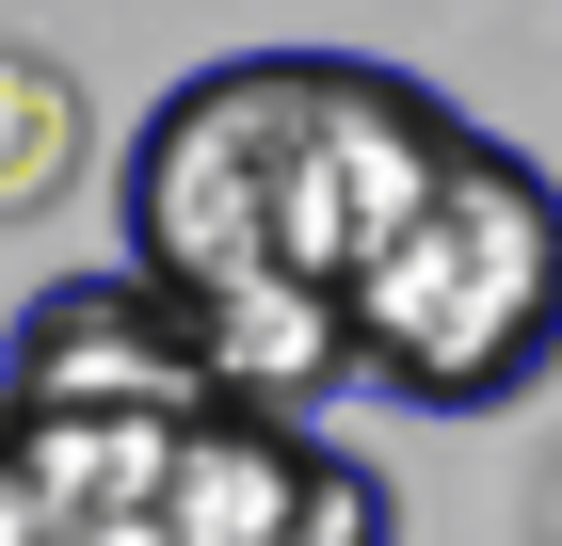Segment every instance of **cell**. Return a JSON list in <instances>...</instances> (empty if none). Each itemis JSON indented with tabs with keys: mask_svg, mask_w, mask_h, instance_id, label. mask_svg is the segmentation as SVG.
I'll return each mask as SVG.
<instances>
[{
	"mask_svg": "<svg viewBox=\"0 0 562 546\" xmlns=\"http://www.w3.org/2000/svg\"><path fill=\"white\" fill-rule=\"evenodd\" d=\"M450 145H467V113L418 97L402 65H353V48L193 65L130 129V193H113L130 257L113 274L193 337V370L225 402L305 419L353 386V290Z\"/></svg>",
	"mask_w": 562,
	"mask_h": 546,
	"instance_id": "cell-1",
	"label": "cell"
},
{
	"mask_svg": "<svg viewBox=\"0 0 562 546\" xmlns=\"http://www.w3.org/2000/svg\"><path fill=\"white\" fill-rule=\"evenodd\" d=\"M547 370H562V177L467 129L353 290V386L418 419H482V402H530Z\"/></svg>",
	"mask_w": 562,
	"mask_h": 546,
	"instance_id": "cell-2",
	"label": "cell"
},
{
	"mask_svg": "<svg viewBox=\"0 0 562 546\" xmlns=\"http://www.w3.org/2000/svg\"><path fill=\"white\" fill-rule=\"evenodd\" d=\"M33 466L48 546H402L386 466L322 419L177 402V419H0Z\"/></svg>",
	"mask_w": 562,
	"mask_h": 546,
	"instance_id": "cell-3",
	"label": "cell"
},
{
	"mask_svg": "<svg viewBox=\"0 0 562 546\" xmlns=\"http://www.w3.org/2000/svg\"><path fill=\"white\" fill-rule=\"evenodd\" d=\"M177 402H225V386L130 274H81V290L16 305L0 337V419H177Z\"/></svg>",
	"mask_w": 562,
	"mask_h": 546,
	"instance_id": "cell-4",
	"label": "cell"
},
{
	"mask_svg": "<svg viewBox=\"0 0 562 546\" xmlns=\"http://www.w3.org/2000/svg\"><path fill=\"white\" fill-rule=\"evenodd\" d=\"M81 161H97V113H81V81H65L48 48H16V33H0V225L65 210V193H81Z\"/></svg>",
	"mask_w": 562,
	"mask_h": 546,
	"instance_id": "cell-5",
	"label": "cell"
}]
</instances>
